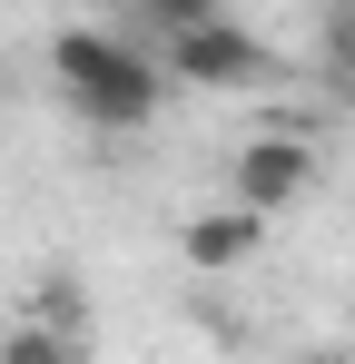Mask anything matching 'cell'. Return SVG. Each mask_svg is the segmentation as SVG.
Segmentation results:
<instances>
[{
	"label": "cell",
	"mask_w": 355,
	"mask_h": 364,
	"mask_svg": "<svg viewBox=\"0 0 355 364\" xmlns=\"http://www.w3.org/2000/svg\"><path fill=\"white\" fill-rule=\"evenodd\" d=\"M257 246H267V217L227 197V207H197L187 227H178V256L197 266V276H237V266H257Z\"/></svg>",
	"instance_id": "obj_4"
},
{
	"label": "cell",
	"mask_w": 355,
	"mask_h": 364,
	"mask_svg": "<svg viewBox=\"0 0 355 364\" xmlns=\"http://www.w3.org/2000/svg\"><path fill=\"white\" fill-rule=\"evenodd\" d=\"M316 168H326V158H316L296 128H257V138L237 148V168H227V197H247L257 217H277V207H296V197L316 187Z\"/></svg>",
	"instance_id": "obj_3"
},
{
	"label": "cell",
	"mask_w": 355,
	"mask_h": 364,
	"mask_svg": "<svg viewBox=\"0 0 355 364\" xmlns=\"http://www.w3.org/2000/svg\"><path fill=\"white\" fill-rule=\"evenodd\" d=\"M158 69H168V79H187V89L237 99V89H267V79H277V50H267L247 20L207 10V20H187V30H158Z\"/></svg>",
	"instance_id": "obj_2"
},
{
	"label": "cell",
	"mask_w": 355,
	"mask_h": 364,
	"mask_svg": "<svg viewBox=\"0 0 355 364\" xmlns=\"http://www.w3.org/2000/svg\"><path fill=\"white\" fill-rule=\"evenodd\" d=\"M79 10H89V0H79Z\"/></svg>",
	"instance_id": "obj_9"
},
{
	"label": "cell",
	"mask_w": 355,
	"mask_h": 364,
	"mask_svg": "<svg viewBox=\"0 0 355 364\" xmlns=\"http://www.w3.org/2000/svg\"><path fill=\"white\" fill-rule=\"evenodd\" d=\"M59 355H69V335H40V325L10 335V364H59Z\"/></svg>",
	"instance_id": "obj_6"
},
{
	"label": "cell",
	"mask_w": 355,
	"mask_h": 364,
	"mask_svg": "<svg viewBox=\"0 0 355 364\" xmlns=\"http://www.w3.org/2000/svg\"><path fill=\"white\" fill-rule=\"evenodd\" d=\"M148 10V30H187V20H207V10H227V0H138Z\"/></svg>",
	"instance_id": "obj_5"
},
{
	"label": "cell",
	"mask_w": 355,
	"mask_h": 364,
	"mask_svg": "<svg viewBox=\"0 0 355 364\" xmlns=\"http://www.w3.org/2000/svg\"><path fill=\"white\" fill-rule=\"evenodd\" d=\"M50 79H59V99H69L89 128H148L158 99H168L158 50H128L109 30H59L50 40Z\"/></svg>",
	"instance_id": "obj_1"
},
{
	"label": "cell",
	"mask_w": 355,
	"mask_h": 364,
	"mask_svg": "<svg viewBox=\"0 0 355 364\" xmlns=\"http://www.w3.org/2000/svg\"><path fill=\"white\" fill-rule=\"evenodd\" d=\"M326 69H346V79H355V0L326 20Z\"/></svg>",
	"instance_id": "obj_7"
},
{
	"label": "cell",
	"mask_w": 355,
	"mask_h": 364,
	"mask_svg": "<svg viewBox=\"0 0 355 364\" xmlns=\"http://www.w3.org/2000/svg\"><path fill=\"white\" fill-rule=\"evenodd\" d=\"M346 355H355V325H346Z\"/></svg>",
	"instance_id": "obj_8"
}]
</instances>
